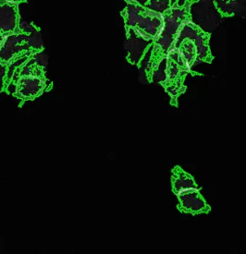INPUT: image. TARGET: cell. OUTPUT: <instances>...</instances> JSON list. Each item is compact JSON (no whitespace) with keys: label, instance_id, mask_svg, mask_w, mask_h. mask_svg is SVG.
Returning a JSON list of instances; mask_svg holds the SVG:
<instances>
[{"label":"cell","instance_id":"6da1fadb","mask_svg":"<svg viewBox=\"0 0 246 254\" xmlns=\"http://www.w3.org/2000/svg\"><path fill=\"white\" fill-rule=\"evenodd\" d=\"M191 71L177 48L171 47L166 55V80L161 82L171 98V105L177 107L178 97L186 90L184 80Z\"/></svg>","mask_w":246,"mask_h":254},{"label":"cell","instance_id":"7a4b0ae2","mask_svg":"<svg viewBox=\"0 0 246 254\" xmlns=\"http://www.w3.org/2000/svg\"><path fill=\"white\" fill-rule=\"evenodd\" d=\"M176 196L179 201L177 209L181 214L198 215L209 214L211 212V207L201 193V190H189Z\"/></svg>","mask_w":246,"mask_h":254},{"label":"cell","instance_id":"3957f363","mask_svg":"<svg viewBox=\"0 0 246 254\" xmlns=\"http://www.w3.org/2000/svg\"><path fill=\"white\" fill-rule=\"evenodd\" d=\"M170 182L171 190L175 195H178L185 190L193 189L201 190L196 181H194L193 176L189 174L185 170H183L180 166H175L173 167Z\"/></svg>","mask_w":246,"mask_h":254},{"label":"cell","instance_id":"277c9868","mask_svg":"<svg viewBox=\"0 0 246 254\" xmlns=\"http://www.w3.org/2000/svg\"><path fill=\"white\" fill-rule=\"evenodd\" d=\"M222 16H234L246 11V0H215Z\"/></svg>","mask_w":246,"mask_h":254},{"label":"cell","instance_id":"5b68a950","mask_svg":"<svg viewBox=\"0 0 246 254\" xmlns=\"http://www.w3.org/2000/svg\"><path fill=\"white\" fill-rule=\"evenodd\" d=\"M146 7L156 12L163 14L171 7L170 0H149Z\"/></svg>","mask_w":246,"mask_h":254},{"label":"cell","instance_id":"8992f818","mask_svg":"<svg viewBox=\"0 0 246 254\" xmlns=\"http://www.w3.org/2000/svg\"><path fill=\"white\" fill-rule=\"evenodd\" d=\"M195 0H170L171 7H189Z\"/></svg>","mask_w":246,"mask_h":254},{"label":"cell","instance_id":"52a82bcc","mask_svg":"<svg viewBox=\"0 0 246 254\" xmlns=\"http://www.w3.org/2000/svg\"><path fill=\"white\" fill-rule=\"evenodd\" d=\"M149 0H133V3H136L140 6H143V7H147V3H148Z\"/></svg>","mask_w":246,"mask_h":254}]
</instances>
